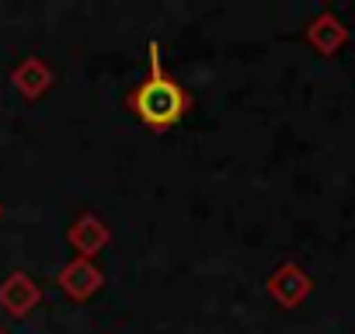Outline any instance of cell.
<instances>
[{"mask_svg": "<svg viewBox=\"0 0 355 334\" xmlns=\"http://www.w3.org/2000/svg\"><path fill=\"white\" fill-rule=\"evenodd\" d=\"M136 108L150 125H171L185 112V94L178 91L167 77H160V70H153V77L136 94Z\"/></svg>", "mask_w": 355, "mask_h": 334, "instance_id": "1", "label": "cell"}, {"mask_svg": "<svg viewBox=\"0 0 355 334\" xmlns=\"http://www.w3.org/2000/svg\"><path fill=\"white\" fill-rule=\"evenodd\" d=\"M341 39H345V28H341L334 18H324L320 25H313V42H320V49H327V53H331Z\"/></svg>", "mask_w": 355, "mask_h": 334, "instance_id": "2", "label": "cell"}]
</instances>
